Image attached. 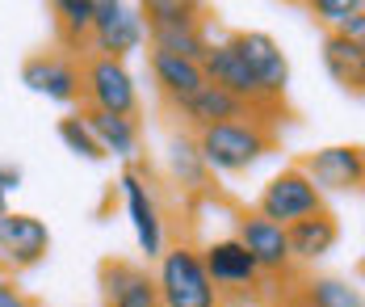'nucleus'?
Here are the masks:
<instances>
[{
    "label": "nucleus",
    "mask_w": 365,
    "mask_h": 307,
    "mask_svg": "<svg viewBox=\"0 0 365 307\" xmlns=\"http://www.w3.org/2000/svg\"><path fill=\"white\" fill-rule=\"evenodd\" d=\"M227 42H231V51L244 59V68L256 76V84L264 89V97L277 101V106H286L290 59H286L282 42L273 39V34H264V30H235V34H227Z\"/></svg>",
    "instance_id": "1a4fd4ad"
},
{
    "label": "nucleus",
    "mask_w": 365,
    "mask_h": 307,
    "mask_svg": "<svg viewBox=\"0 0 365 307\" xmlns=\"http://www.w3.org/2000/svg\"><path fill=\"white\" fill-rule=\"evenodd\" d=\"M0 307H42V303H38L34 295L17 282V278H9V273H4V278H0Z\"/></svg>",
    "instance_id": "393cba45"
},
{
    "label": "nucleus",
    "mask_w": 365,
    "mask_h": 307,
    "mask_svg": "<svg viewBox=\"0 0 365 307\" xmlns=\"http://www.w3.org/2000/svg\"><path fill=\"white\" fill-rule=\"evenodd\" d=\"M84 118V126L93 131L101 156H118L122 164H139V148H143V126L139 118H118V114H101V110H76Z\"/></svg>",
    "instance_id": "2eb2a0df"
},
{
    "label": "nucleus",
    "mask_w": 365,
    "mask_h": 307,
    "mask_svg": "<svg viewBox=\"0 0 365 307\" xmlns=\"http://www.w3.org/2000/svg\"><path fill=\"white\" fill-rule=\"evenodd\" d=\"M193 144H197V156L210 177H244L269 152H277V126L240 118V122H219V126L197 131Z\"/></svg>",
    "instance_id": "f257e3e1"
},
{
    "label": "nucleus",
    "mask_w": 365,
    "mask_h": 307,
    "mask_svg": "<svg viewBox=\"0 0 365 307\" xmlns=\"http://www.w3.org/2000/svg\"><path fill=\"white\" fill-rule=\"evenodd\" d=\"M80 106L118 118H139V84L122 59L84 55L80 59Z\"/></svg>",
    "instance_id": "7ed1b4c3"
},
{
    "label": "nucleus",
    "mask_w": 365,
    "mask_h": 307,
    "mask_svg": "<svg viewBox=\"0 0 365 307\" xmlns=\"http://www.w3.org/2000/svg\"><path fill=\"white\" fill-rule=\"evenodd\" d=\"M143 42H147V26H143V17H139V4L97 0L84 55H101V59H122L126 64V55L143 51Z\"/></svg>",
    "instance_id": "6e6552de"
},
{
    "label": "nucleus",
    "mask_w": 365,
    "mask_h": 307,
    "mask_svg": "<svg viewBox=\"0 0 365 307\" xmlns=\"http://www.w3.org/2000/svg\"><path fill=\"white\" fill-rule=\"evenodd\" d=\"M97 278H101V307H160L155 278L147 266L110 257V261H101Z\"/></svg>",
    "instance_id": "ddd939ff"
},
{
    "label": "nucleus",
    "mask_w": 365,
    "mask_h": 307,
    "mask_svg": "<svg viewBox=\"0 0 365 307\" xmlns=\"http://www.w3.org/2000/svg\"><path fill=\"white\" fill-rule=\"evenodd\" d=\"M46 253H51V228L38 215H26V211L0 215V266L9 278L42 266Z\"/></svg>",
    "instance_id": "9d476101"
},
{
    "label": "nucleus",
    "mask_w": 365,
    "mask_h": 307,
    "mask_svg": "<svg viewBox=\"0 0 365 307\" xmlns=\"http://www.w3.org/2000/svg\"><path fill=\"white\" fill-rule=\"evenodd\" d=\"M59 139H63V148L72 156H80V160H106L101 156V148H97V139H93V131L84 126V118L80 114H68V118H59Z\"/></svg>",
    "instance_id": "5701e85b"
},
{
    "label": "nucleus",
    "mask_w": 365,
    "mask_h": 307,
    "mask_svg": "<svg viewBox=\"0 0 365 307\" xmlns=\"http://www.w3.org/2000/svg\"><path fill=\"white\" fill-rule=\"evenodd\" d=\"M252 211L260 219L277 223V228H290V223L307 219V215L328 211V202H324V193L311 186V177H307L298 164H290V168H282L277 177H269V181L260 186Z\"/></svg>",
    "instance_id": "423d86ee"
},
{
    "label": "nucleus",
    "mask_w": 365,
    "mask_h": 307,
    "mask_svg": "<svg viewBox=\"0 0 365 307\" xmlns=\"http://www.w3.org/2000/svg\"><path fill=\"white\" fill-rule=\"evenodd\" d=\"M21 190V168L17 164H0V215L9 211V193Z\"/></svg>",
    "instance_id": "a878e982"
},
{
    "label": "nucleus",
    "mask_w": 365,
    "mask_h": 307,
    "mask_svg": "<svg viewBox=\"0 0 365 307\" xmlns=\"http://www.w3.org/2000/svg\"><path fill=\"white\" fill-rule=\"evenodd\" d=\"M324 68H328V76L336 80L344 93L361 97V84H365V42H353V39H344V34H324Z\"/></svg>",
    "instance_id": "a211bd4d"
},
{
    "label": "nucleus",
    "mask_w": 365,
    "mask_h": 307,
    "mask_svg": "<svg viewBox=\"0 0 365 307\" xmlns=\"http://www.w3.org/2000/svg\"><path fill=\"white\" fill-rule=\"evenodd\" d=\"M298 168L311 177L319 193H357L365 181V152L361 144H331L319 152H307Z\"/></svg>",
    "instance_id": "9b49d317"
},
{
    "label": "nucleus",
    "mask_w": 365,
    "mask_h": 307,
    "mask_svg": "<svg viewBox=\"0 0 365 307\" xmlns=\"http://www.w3.org/2000/svg\"><path fill=\"white\" fill-rule=\"evenodd\" d=\"M286 244H290V261L298 269L315 266V261H324L331 248L340 244V223H336L331 211L307 215V219H298V223L286 228Z\"/></svg>",
    "instance_id": "dca6fc26"
},
{
    "label": "nucleus",
    "mask_w": 365,
    "mask_h": 307,
    "mask_svg": "<svg viewBox=\"0 0 365 307\" xmlns=\"http://www.w3.org/2000/svg\"><path fill=\"white\" fill-rule=\"evenodd\" d=\"M21 80L26 89L59 101V106H80V59L68 51H38L21 64Z\"/></svg>",
    "instance_id": "f8f14e48"
},
{
    "label": "nucleus",
    "mask_w": 365,
    "mask_h": 307,
    "mask_svg": "<svg viewBox=\"0 0 365 307\" xmlns=\"http://www.w3.org/2000/svg\"><path fill=\"white\" fill-rule=\"evenodd\" d=\"M168 173L185 190H206L210 186V173H206V164H202L197 144H193L189 131H173V139H168Z\"/></svg>",
    "instance_id": "4be33fe9"
},
{
    "label": "nucleus",
    "mask_w": 365,
    "mask_h": 307,
    "mask_svg": "<svg viewBox=\"0 0 365 307\" xmlns=\"http://www.w3.org/2000/svg\"><path fill=\"white\" fill-rule=\"evenodd\" d=\"M139 17L147 30H189V26H206L210 9L197 0H147L139 4Z\"/></svg>",
    "instance_id": "412c9836"
},
{
    "label": "nucleus",
    "mask_w": 365,
    "mask_h": 307,
    "mask_svg": "<svg viewBox=\"0 0 365 307\" xmlns=\"http://www.w3.org/2000/svg\"><path fill=\"white\" fill-rule=\"evenodd\" d=\"M307 13H311V17H315V21L331 34V30H340L349 17L365 13V9H361V0H311V4H307Z\"/></svg>",
    "instance_id": "b1692460"
},
{
    "label": "nucleus",
    "mask_w": 365,
    "mask_h": 307,
    "mask_svg": "<svg viewBox=\"0 0 365 307\" xmlns=\"http://www.w3.org/2000/svg\"><path fill=\"white\" fill-rule=\"evenodd\" d=\"M264 307H311V303H307L294 286H282V291H273V295L264 299Z\"/></svg>",
    "instance_id": "bb28decb"
},
{
    "label": "nucleus",
    "mask_w": 365,
    "mask_h": 307,
    "mask_svg": "<svg viewBox=\"0 0 365 307\" xmlns=\"http://www.w3.org/2000/svg\"><path fill=\"white\" fill-rule=\"evenodd\" d=\"M235 240L244 244V253L256 261L260 278H264V286H269V295H273V291H282V286H294V282H298V273H302V269L290 261L286 228H277V223L260 219L256 211H244V215L235 219ZM269 295H264V299H269Z\"/></svg>",
    "instance_id": "20e7f679"
},
{
    "label": "nucleus",
    "mask_w": 365,
    "mask_h": 307,
    "mask_svg": "<svg viewBox=\"0 0 365 307\" xmlns=\"http://www.w3.org/2000/svg\"><path fill=\"white\" fill-rule=\"evenodd\" d=\"M294 291L311 307H365L361 286L349 278H336V273H298Z\"/></svg>",
    "instance_id": "6ab92c4d"
},
{
    "label": "nucleus",
    "mask_w": 365,
    "mask_h": 307,
    "mask_svg": "<svg viewBox=\"0 0 365 307\" xmlns=\"http://www.w3.org/2000/svg\"><path fill=\"white\" fill-rule=\"evenodd\" d=\"M155 295L160 307H222L219 291L210 286L206 266H202V248L197 244H168L155 261Z\"/></svg>",
    "instance_id": "f03ea898"
},
{
    "label": "nucleus",
    "mask_w": 365,
    "mask_h": 307,
    "mask_svg": "<svg viewBox=\"0 0 365 307\" xmlns=\"http://www.w3.org/2000/svg\"><path fill=\"white\" fill-rule=\"evenodd\" d=\"M147 68H151V80H155V93L168 110H181L185 101L206 84L202 76V64H189V59H177V55H160L151 51L147 55Z\"/></svg>",
    "instance_id": "f3484780"
},
{
    "label": "nucleus",
    "mask_w": 365,
    "mask_h": 307,
    "mask_svg": "<svg viewBox=\"0 0 365 307\" xmlns=\"http://www.w3.org/2000/svg\"><path fill=\"white\" fill-rule=\"evenodd\" d=\"M202 266H206V278L210 286L219 291L222 307L227 303H244V299H256V295H269L264 278L256 261L244 253V244L235 236H222V240H210L202 248Z\"/></svg>",
    "instance_id": "39448f33"
},
{
    "label": "nucleus",
    "mask_w": 365,
    "mask_h": 307,
    "mask_svg": "<svg viewBox=\"0 0 365 307\" xmlns=\"http://www.w3.org/2000/svg\"><path fill=\"white\" fill-rule=\"evenodd\" d=\"M118 190H122V202H126L139 253L147 261H160V253L168 248V231H164V211H160V198L151 190V177H147L143 164H126L122 177H118Z\"/></svg>",
    "instance_id": "0eeeda50"
},
{
    "label": "nucleus",
    "mask_w": 365,
    "mask_h": 307,
    "mask_svg": "<svg viewBox=\"0 0 365 307\" xmlns=\"http://www.w3.org/2000/svg\"><path fill=\"white\" fill-rule=\"evenodd\" d=\"M0 278H4V266H0Z\"/></svg>",
    "instance_id": "cd10ccee"
},
{
    "label": "nucleus",
    "mask_w": 365,
    "mask_h": 307,
    "mask_svg": "<svg viewBox=\"0 0 365 307\" xmlns=\"http://www.w3.org/2000/svg\"><path fill=\"white\" fill-rule=\"evenodd\" d=\"M173 114L181 118V131H189V135H197V131H206V126H219V122L256 118L244 101H235L231 93H222V89H215V84H202L181 110H173ZM256 122H260V118H256ZM264 126H269V122H264Z\"/></svg>",
    "instance_id": "4468645a"
},
{
    "label": "nucleus",
    "mask_w": 365,
    "mask_h": 307,
    "mask_svg": "<svg viewBox=\"0 0 365 307\" xmlns=\"http://www.w3.org/2000/svg\"><path fill=\"white\" fill-rule=\"evenodd\" d=\"M55 34H59V51L84 59V46H88V30H93V13H97V0H59L55 9Z\"/></svg>",
    "instance_id": "aec40b11"
}]
</instances>
